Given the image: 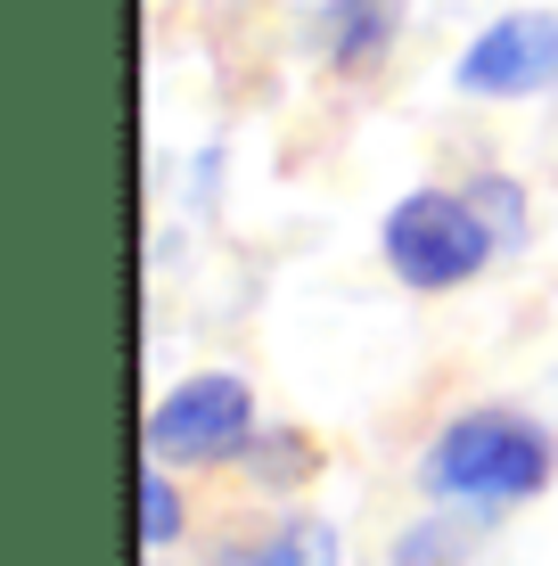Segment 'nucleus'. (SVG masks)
Here are the masks:
<instances>
[{"mask_svg":"<svg viewBox=\"0 0 558 566\" xmlns=\"http://www.w3.org/2000/svg\"><path fill=\"white\" fill-rule=\"evenodd\" d=\"M550 476H558L550 427L526 411H502V402L444 419L419 452V493L444 501V510H509V501L550 493Z\"/></svg>","mask_w":558,"mask_h":566,"instance_id":"nucleus-1","label":"nucleus"},{"mask_svg":"<svg viewBox=\"0 0 558 566\" xmlns=\"http://www.w3.org/2000/svg\"><path fill=\"white\" fill-rule=\"evenodd\" d=\"M378 255L411 296H452L502 255V239H493L468 189H402L378 222Z\"/></svg>","mask_w":558,"mask_h":566,"instance_id":"nucleus-2","label":"nucleus"},{"mask_svg":"<svg viewBox=\"0 0 558 566\" xmlns=\"http://www.w3.org/2000/svg\"><path fill=\"white\" fill-rule=\"evenodd\" d=\"M255 427H263L255 386H246L239 369H198V378H181V386H165V395H157L140 443L165 468H230V460H246Z\"/></svg>","mask_w":558,"mask_h":566,"instance_id":"nucleus-3","label":"nucleus"},{"mask_svg":"<svg viewBox=\"0 0 558 566\" xmlns=\"http://www.w3.org/2000/svg\"><path fill=\"white\" fill-rule=\"evenodd\" d=\"M452 83L468 99H534L558 91V9H509L460 50Z\"/></svg>","mask_w":558,"mask_h":566,"instance_id":"nucleus-4","label":"nucleus"},{"mask_svg":"<svg viewBox=\"0 0 558 566\" xmlns=\"http://www.w3.org/2000/svg\"><path fill=\"white\" fill-rule=\"evenodd\" d=\"M402 33V0H320L313 50L329 57V74H370Z\"/></svg>","mask_w":558,"mask_h":566,"instance_id":"nucleus-5","label":"nucleus"},{"mask_svg":"<svg viewBox=\"0 0 558 566\" xmlns=\"http://www.w3.org/2000/svg\"><path fill=\"white\" fill-rule=\"evenodd\" d=\"M239 468H246V476H255V484H304V476H313V468H320V443L304 436V427H272V419H263Z\"/></svg>","mask_w":558,"mask_h":566,"instance_id":"nucleus-6","label":"nucleus"},{"mask_svg":"<svg viewBox=\"0 0 558 566\" xmlns=\"http://www.w3.org/2000/svg\"><path fill=\"white\" fill-rule=\"evenodd\" d=\"M181 525H189L181 484H172V476H165V460L148 452V468H140V551H148V558H165L172 542H181Z\"/></svg>","mask_w":558,"mask_h":566,"instance_id":"nucleus-7","label":"nucleus"},{"mask_svg":"<svg viewBox=\"0 0 558 566\" xmlns=\"http://www.w3.org/2000/svg\"><path fill=\"white\" fill-rule=\"evenodd\" d=\"M476 551V534H468V517H428V525H411V534H402L394 542V551H387V566H460V558H468Z\"/></svg>","mask_w":558,"mask_h":566,"instance_id":"nucleus-8","label":"nucleus"},{"mask_svg":"<svg viewBox=\"0 0 558 566\" xmlns=\"http://www.w3.org/2000/svg\"><path fill=\"white\" fill-rule=\"evenodd\" d=\"M468 198H476V213H485V222H493V239H502V255H509V247H526V189H517L509 181V172H476V181H468Z\"/></svg>","mask_w":558,"mask_h":566,"instance_id":"nucleus-9","label":"nucleus"},{"mask_svg":"<svg viewBox=\"0 0 558 566\" xmlns=\"http://www.w3.org/2000/svg\"><path fill=\"white\" fill-rule=\"evenodd\" d=\"M272 542L287 551V566H337V525L329 517H287Z\"/></svg>","mask_w":558,"mask_h":566,"instance_id":"nucleus-10","label":"nucleus"},{"mask_svg":"<svg viewBox=\"0 0 558 566\" xmlns=\"http://www.w3.org/2000/svg\"><path fill=\"white\" fill-rule=\"evenodd\" d=\"M206 566H287V551H280L272 534H263V542H222V551L206 558Z\"/></svg>","mask_w":558,"mask_h":566,"instance_id":"nucleus-11","label":"nucleus"},{"mask_svg":"<svg viewBox=\"0 0 558 566\" xmlns=\"http://www.w3.org/2000/svg\"><path fill=\"white\" fill-rule=\"evenodd\" d=\"M148 566H165V558H148Z\"/></svg>","mask_w":558,"mask_h":566,"instance_id":"nucleus-12","label":"nucleus"}]
</instances>
